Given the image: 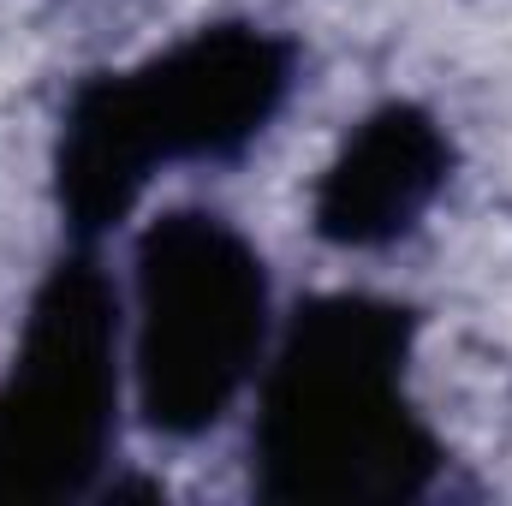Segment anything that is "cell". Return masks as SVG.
Returning <instances> with one entry per match:
<instances>
[{"mask_svg": "<svg viewBox=\"0 0 512 506\" xmlns=\"http://www.w3.org/2000/svg\"><path fill=\"white\" fill-rule=\"evenodd\" d=\"M411 310L316 298L298 310L256 417V489L268 501H405L441 465L405 399Z\"/></svg>", "mask_w": 512, "mask_h": 506, "instance_id": "obj_1", "label": "cell"}, {"mask_svg": "<svg viewBox=\"0 0 512 506\" xmlns=\"http://www.w3.org/2000/svg\"><path fill=\"white\" fill-rule=\"evenodd\" d=\"M292 90V42L215 24L149 66L96 78L60 126V209L78 239L120 227L155 167L239 155Z\"/></svg>", "mask_w": 512, "mask_h": 506, "instance_id": "obj_2", "label": "cell"}, {"mask_svg": "<svg viewBox=\"0 0 512 506\" xmlns=\"http://www.w3.org/2000/svg\"><path fill=\"white\" fill-rule=\"evenodd\" d=\"M268 340V268L203 209L161 215L137 245V405L161 435H203L245 393Z\"/></svg>", "mask_w": 512, "mask_h": 506, "instance_id": "obj_3", "label": "cell"}, {"mask_svg": "<svg viewBox=\"0 0 512 506\" xmlns=\"http://www.w3.org/2000/svg\"><path fill=\"white\" fill-rule=\"evenodd\" d=\"M120 298L90 256L60 262L24 322V346L0 393V495H84L120 423Z\"/></svg>", "mask_w": 512, "mask_h": 506, "instance_id": "obj_4", "label": "cell"}, {"mask_svg": "<svg viewBox=\"0 0 512 506\" xmlns=\"http://www.w3.org/2000/svg\"><path fill=\"white\" fill-rule=\"evenodd\" d=\"M447 167L453 149L441 126L411 102H387L346 137V149L322 173L316 233L346 251H376L405 239L423 221V209L441 197Z\"/></svg>", "mask_w": 512, "mask_h": 506, "instance_id": "obj_5", "label": "cell"}]
</instances>
